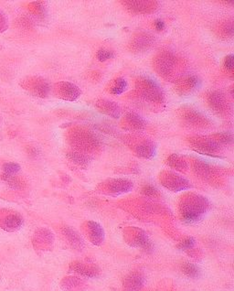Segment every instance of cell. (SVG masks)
<instances>
[{
    "instance_id": "1",
    "label": "cell",
    "mask_w": 234,
    "mask_h": 291,
    "mask_svg": "<svg viewBox=\"0 0 234 291\" xmlns=\"http://www.w3.org/2000/svg\"><path fill=\"white\" fill-rule=\"evenodd\" d=\"M209 202L199 194L185 195L179 205L182 219L188 224L198 223L203 218L209 209Z\"/></svg>"
},
{
    "instance_id": "2",
    "label": "cell",
    "mask_w": 234,
    "mask_h": 291,
    "mask_svg": "<svg viewBox=\"0 0 234 291\" xmlns=\"http://www.w3.org/2000/svg\"><path fill=\"white\" fill-rule=\"evenodd\" d=\"M136 92L143 100L154 104H162L165 101L163 90L158 82L148 77H138L136 81Z\"/></svg>"
},
{
    "instance_id": "3",
    "label": "cell",
    "mask_w": 234,
    "mask_h": 291,
    "mask_svg": "<svg viewBox=\"0 0 234 291\" xmlns=\"http://www.w3.org/2000/svg\"><path fill=\"white\" fill-rule=\"evenodd\" d=\"M71 144L77 149L82 151H93L100 147V139L95 134L87 129H74L71 133Z\"/></svg>"
},
{
    "instance_id": "4",
    "label": "cell",
    "mask_w": 234,
    "mask_h": 291,
    "mask_svg": "<svg viewBox=\"0 0 234 291\" xmlns=\"http://www.w3.org/2000/svg\"><path fill=\"white\" fill-rule=\"evenodd\" d=\"M178 57L173 52L163 51L158 53L153 60V67L160 76L168 78L173 74L178 66Z\"/></svg>"
},
{
    "instance_id": "5",
    "label": "cell",
    "mask_w": 234,
    "mask_h": 291,
    "mask_svg": "<svg viewBox=\"0 0 234 291\" xmlns=\"http://www.w3.org/2000/svg\"><path fill=\"white\" fill-rule=\"evenodd\" d=\"M53 94L61 100L73 102L82 94V91L76 84L70 82H56L51 88Z\"/></svg>"
},
{
    "instance_id": "6",
    "label": "cell",
    "mask_w": 234,
    "mask_h": 291,
    "mask_svg": "<svg viewBox=\"0 0 234 291\" xmlns=\"http://www.w3.org/2000/svg\"><path fill=\"white\" fill-rule=\"evenodd\" d=\"M160 183L162 184L165 188L172 191H181L191 187V184L188 182V179L173 172L162 174L160 177Z\"/></svg>"
},
{
    "instance_id": "7",
    "label": "cell",
    "mask_w": 234,
    "mask_h": 291,
    "mask_svg": "<svg viewBox=\"0 0 234 291\" xmlns=\"http://www.w3.org/2000/svg\"><path fill=\"white\" fill-rule=\"evenodd\" d=\"M208 103L209 108L214 112L220 116H227L230 111L229 101L223 92L220 91H213L208 94Z\"/></svg>"
},
{
    "instance_id": "8",
    "label": "cell",
    "mask_w": 234,
    "mask_h": 291,
    "mask_svg": "<svg viewBox=\"0 0 234 291\" xmlns=\"http://www.w3.org/2000/svg\"><path fill=\"white\" fill-rule=\"evenodd\" d=\"M121 3L135 14H150L158 8V1L152 0H126Z\"/></svg>"
},
{
    "instance_id": "9",
    "label": "cell",
    "mask_w": 234,
    "mask_h": 291,
    "mask_svg": "<svg viewBox=\"0 0 234 291\" xmlns=\"http://www.w3.org/2000/svg\"><path fill=\"white\" fill-rule=\"evenodd\" d=\"M189 142L195 150L205 155L214 156L220 149V145L214 138H193Z\"/></svg>"
},
{
    "instance_id": "10",
    "label": "cell",
    "mask_w": 234,
    "mask_h": 291,
    "mask_svg": "<svg viewBox=\"0 0 234 291\" xmlns=\"http://www.w3.org/2000/svg\"><path fill=\"white\" fill-rule=\"evenodd\" d=\"M183 122L193 128H206L209 125V120L204 115L193 108L183 109L180 114Z\"/></svg>"
},
{
    "instance_id": "11",
    "label": "cell",
    "mask_w": 234,
    "mask_h": 291,
    "mask_svg": "<svg viewBox=\"0 0 234 291\" xmlns=\"http://www.w3.org/2000/svg\"><path fill=\"white\" fill-rule=\"evenodd\" d=\"M155 43V38L148 32H139L136 34L130 42V49L133 52H145L148 51Z\"/></svg>"
},
{
    "instance_id": "12",
    "label": "cell",
    "mask_w": 234,
    "mask_h": 291,
    "mask_svg": "<svg viewBox=\"0 0 234 291\" xmlns=\"http://www.w3.org/2000/svg\"><path fill=\"white\" fill-rule=\"evenodd\" d=\"M200 85L201 81L199 77L189 75L178 80L176 84V91L178 92V94L188 95L198 90Z\"/></svg>"
},
{
    "instance_id": "13",
    "label": "cell",
    "mask_w": 234,
    "mask_h": 291,
    "mask_svg": "<svg viewBox=\"0 0 234 291\" xmlns=\"http://www.w3.org/2000/svg\"><path fill=\"white\" fill-rule=\"evenodd\" d=\"M27 88L32 92V94L41 98L48 96L51 91V84L41 77L31 78V80L27 83Z\"/></svg>"
},
{
    "instance_id": "14",
    "label": "cell",
    "mask_w": 234,
    "mask_h": 291,
    "mask_svg": "<svg viewBox=\"0 0 234 291\" xmlns=\"http://www.w3.org/2000/svg\"><path fill=\"white\" fill-rule=\"evenodd\" d=\"M145 276L139 271H134L125 277L123 282L124 291H140L145 284Z\"/></svg>"
},
{
    "instance_id": "15",
    "label": "cell",
    "mask_w": 234,
    "mask_h": 291,
    "mask_svg": "<svg viewBox=\"0 0 234 291\" xmlns=\"http://www.w3.org/2000/svg\"><path fill=\"white\" fill-rule=\"evenodd\" d=\"M134 184L131 180L127 179H113L108 181L106 189L109 193L113 195L127 193L132 190Z\"/></svg>"
},
{
    "instance_id": "16",
    "label": "cell",
    "mask_w": 234,
    "mask_h": 291,
    "mask_svg": "<svg viewBox=\"0 0 234 291\" xmlns=\"http://www.w3.org/2000/svg\"><path fill=\"white\" fill-rule=\"evenodd\" d=\"M95 107H96L97 110H99L100 112L106 115L110 118L117 119L121 116L120 107L117 105L116 103L112 102L110 100L100 99L95 103Z\"/></svg>"
},
{
    "instance_id": "17",
    "label": "cell",
    "mask_w": 234,
    "mask_h": 291,
    "mask_svg": "<svg viewBox=\"0 0 234 291\" xmlns=\"http://www.w3.org/2000/svg\"><path fill=\"white\" fill-rule=\"evenodd\" d=\"M70 271L86 277H96L100 275V269L96 266L82 262H73L70 265Z\"/></svg>"
},
{
    "instance_id": "18",
    "label": "cell",
    "mask_w": 234,
    "mask_h": 291,
    "mask_svg": "<svg viewBox=\"0 0 234 291\" xmlns=\"http://www.w3.org/2000/svg\"><path fill=\"white\" fill-rule=\"evenodd\" d=\"M89 239L94 245H101L104 241V230L100 224L94 221H89L87 223Z\"/></svg>"
},
{
    "instance_id": "19",
    "label": "cell",
    "mask_w": 234,
    "mask_h": 291,
    "mask_svg": "<svg viewBox=\"0 0 234 291\" xmlns=\"http://www.w3.org/2000/svg\"><path fill=\"white\" fill-rule=\"evenodd\" d=\"M156 145L150 140H143L140 143H138L135 148V152L138 157L143 158H152L156 155Z\"/></svg>"
},
{
    "instance_id": "20",
    "label": "cell",
    "mask_w": 234,
    "mask_h": 291,
    "mask_svg": "<svg viewBox=\"0 0 234 291\" xmlns=\"http://www.w3.org/2000/svg\"><path fill=\"white\" fill-rule=\"evenodd\" d=\"M62 234L66 237L70 245L76 250L81 251L84 246V242L82 236L77 233L76 231L69 226H64L62 228Z\"/></svg>"
},
{
    "instance_id": "21",
    "label": "cell",
    "mask_w": 234,
    "mask_h": 291,
    "mask_svg": "<svg viewBox=\"0 0 234 291\" xmlns=\"http://www.w3.org/2000/svg\"><path fill=\"white\" fill-rule=\"evenodd\" d=\"M124 121L128 128L135 130H142L147 127V121L138 113L129 112L125 116Z\"/></svg>"
},
{
    "instance_id": "22",
    "label": "cell",
    "mask_w": 234,
    "mask_h": 291,
    "mask_svg": "<svg viewBox=\"0 0 234 291\" xmlns=\"http://www.w3.org/2000/svg\"><path fill=\"white\" fill-rule=\"evenodd\" d=\"M132 245L140 247V248H142L143 250L148 252V253L152 252L153 248H154L152 242L148 238V235L141 229H139L138 234L136 235Z\"/></svg>"
},
{
    "instance_id": "23",
    "label": "cell",
    "mask_w": 234,
    "mask_h": 291,
    "mask_svg": "<svg viewBox=\"0 0 234 291\" xmlns=\"http://www.w3.org/2000/svg\"><path fill=\"white\" fill-rule=\"evenodd\" d=\"M23 225V219L21 215L17 214H12V215H8L3 221V225L2 227L6 231H16L20 229L21 225Z\"/></svg>"
},
{
    "instance_id": "24",
    "label": "cell",
    "mask_w": 234,
    "mask_h": 291,
    "mask_svg": "<svg viewBox=\"0 0 234 291\" xmlns=\"http://www.w3.org/2000/svg\"><path fill=\"white\" fill-rule=\"evenodd\" d=\"M67 158H69L71 162L80 167H87L92 160L90 156L80 151H70L67 153Z\"/></svg>"
},
{
    "instance_id": "25",
    "label": "cell",
    "mask_w": 234,
    "mask_h": 291,
    "mask_svg": "<svg viewBox=\"0 0 234 291\" xmlns=\"http://www.w3.org/2000/svg\"><path fill=\"white\" fill-rule=\"evenodd\" d=\"M168 164L171 168L179 171H184L188 169V164L184 160V158L176 154H173L168 157Z\"/></svg>"
},
{
    "instance_id": "26",
    "label": "cell",
    "mask_w": 234,
    "mask_h": 291,
    "mask_svg": "<svg viewBox=\"0 0 234 291\" xmlns=\"http://www.w3.org/2000/svg\"><path fill=\"white\" fill-rule=\"evenodd\" d=\"M194 170L199 175V177L203 178V179H207L211 175L212 169L210 168L209 164L201 161V160H197L195 164H194Z\"/></svg>"
},
{
    "instance_id": "27",
    "label": "cell",
    "mask_w": 234,
    "mask_h": 291,
    "mask_svg": "<svg viewBox=\"0 0 234 291\" xmlns=\"http://www.w3.org/2000/svg\"><path fill=\"white\" fill-rule=\"evenodd\" d=\"M181 271L185 276L189 278H198L200 276V269L198 266L189 262H185L181 265Z\"/></svg>"
},
{
    "instance_id": "28",
    "label": "cell",
    "mask_w": 234,
    "mask_h": 291,
    "mask_svg": "<svg viewBox=\"0 0 234 291\" xmlns=\"http://www.w3.org/2000/svg\"><path fill=\"white\" fill-rule=\"evenodd\" d=\"M128 87V82L124 78H116L114 81H112L109 92L114 95L121 94L127 90Z\"/></svg>"
},
{
    "instance_id": "29",
    "label": "cell",
    "mask_w": 234,
    "mask_h": 291,
    "mask_svg": "<svg viewBox=\"0 0 234 291\" xmlns=\"http://www.w3.org/2000/svg\"><path fill=\"white\" fill-rule=\"evenodd\" d=\"M219 31L221 32V36L225 37L226 39L232 38L234 34L233 21H232V20H229V21L223 22V23L220 25Z\"/></svg>"
},
{
    "instance_id": "30",
    "label": "cell",
    "mask_w": 234,
    "mask_h": 291,
    "mask_svg": "<svg viewBox=\"0 0 234 291\" xmlns=\"http://www.w3.org/2000/svg\"><path fill=\"white\" fill-rule=\"evenodd\" d=\"M214 139L219 145H229L233 142V135L230 132H221V133L215 134L213 136Z\"/></svg>"
},
{
    "instance_id": "31",
    "label": "cell",
    "mask_w": 234,
    "mask_h": 291,
    "mask_svg": "<svg viewBox=\"0 0 234 291\" xmlns=\"http://www.w3.org/2000/svg\"><path fill=\"white\" fill-rule=\"evenodd\" d=\"M21 170V166L15 162H9L3 166V171L5 176H14Z\"/></svg>"
},
{
    "instance_id": "32",
    "label": "cell",
    "mask_w": 234,
    "mask_h": 291,
    "mask_svg": "<svg viewBox=\"0 0 234 291\" xmlns=\"http://www.w3.org/2000/svg\"><path fill=\"white\" fill-rule=\"evenodd\" d=\"M113 57H114V53L112 51H108L105 49H100L99 51H97V60L101 62H104L108 60H111Z\"/></svg>"
},
{
    "instance_id": "33",
    "label": "cell",
    "mask_w": 234,
    "mask_h": 291,
    "mask_svg": "<svg viewBox=\"0 0 234 291\" xmlns=\"http://www.w3.org/2000/svg\"><path fill=\"white\" fill-rule=\"evenodd\" d=\"M195 245V239L193 237H188L185 240L182 241L177 245L178 250L188 251L191 250Z\"/></svg>"
},
{
    "instance_id": "34",
    "label": "cell",
    "mask_w": 234,
    "mask_h": 291,
    "mask_svg": "<svg viewBox=\"0 0 234 291\" xmlns=\"http://www.w3.org/2000/svg\"><path fill=\"white\" fill-rule=\"evenodd\" d=\"M81 284V281L77 279V277H67L62 281V287L65 290H69V288H73L79 286Z\"/></svg>"
},
{
    "instance_id": "35",
    "label": "cell",
    "mask_w": 234,
    "mask_h": 291,
    "mask_svg": "<svg viewBox=\"0 0 234 291\" xmlns=\"http://www.w3.org/2000/svg\"><path fill=\"white\" fill-rule=\"evenodd\" d=\"M142 194L148 197H157L159 195V192L157 188H155L152 185H146L143 187Z\"/></svg>"
},
{
    "instance_id": "36",
    "label": "cell",
    "mask_w": 234,
    "mask_h": 291,
    "mask_svg": "<svg viewBox=\"0 0 234 291\" xmlns=\"http://www.w3.org/2000/svg\"><path fill=\"white\" fill-rule=\"evenodd\" d=\"M234 55L233 54H229L225 57L224 59V67L225 69L229 72H232L234 67Z\"/></svg>"
},
{
    "instance_id": "37",
    "label": "cell",
    "mask_w": 234,
    "mask_h": 291,
    "mask_svg": "<svg viewBox=\"0 0 234 291\" xmlns=\"http://www.w3.org/2000/svg\"><path fill=\"white\" fill-rule=\"evenodd\" d=\"M154 25H155V28H156V30H157L158 31H164V30H165V28H166L165 22H164L162 20H159V19L155 21Z\"/></svg>"
}]
</instances>
